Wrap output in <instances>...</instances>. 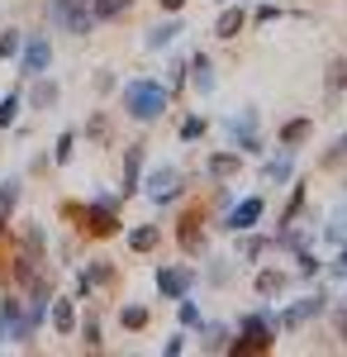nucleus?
Returning <instances> with one entry per match:
<instances>
[{
  "instance_id": "obj_1",
  "label": "nucleus",
  "mask_w": 347,
  "mask_h": 357,
  "mask_svg": "<svg viewBox=\"0 0 347 357\" xmlns=\"http://www.w3.org/2000/svg\"><path fill=\"white\" fill-rule=\"evenodd\" d=\"M119 205H124V195L114 191V195H95L91 205H62V215H67V220H77L86 238H114V234L124 229Z\"/></svg>"
},
{
  "instance_id": "obj_2",
  "label": "nucleus",
  "mask_w": 347,
  "mask_h": 357,
  "mask_svg": "<svg viewBox=\"0 0 347 357\" xmlns=\"http://www.w3.org/2000/svg\"><path fill=\"white\" fill-rule=\"evenodd\" d=\"M124 114L134 119V124H153V119H162L167 114V100H171V91L162 82H153V77H138V82L124 86Z\"/></svg>"
},
{
  "instance_id": "obj_3",
  "label": "nucleus",
  "mask_w": 347,
  "mask_h": 357,
  "mask_svg": "<svg viewBox=\"0 0 347 357\" xmlns=\"http://www.w3.org/2000/svg\"><path fill=\"white\" fill-rule=\"evenodd\" d=\"M238 333L242 338L229 343V353H271L276 348V333H281V319L267 314V310H252V314L238 319Z\"/></svg>"
},
{
  "instance_id": "obj_4",
  "label": "nucleus",
  "mask_w": 347,
  "mask_h": 357,
  "mask_svg": "<svg viewBox=\"0 0 347 357\" xmlns=\"http://www.w3.org/2000/svg\"><path fill=\"white\" fill-rule=\"evenodd\" d=\"M138 191H148L153 205H171V200H181V195H186V176H181V167L162 162V167H153V172L138 181Z\"/></svg>"
},
{
  "instance_id": "obj_5",
  "label": "nucleus",
  "mask_w": 347,
  "mask_h": 357,
  "mask_svg": "<svg viewBox=\"0 0 347 357\" xmlns=\"http://www.w3.org/2000/svg\"><path fill=\"white\" fill-rule=\"evenodd\" d=\"M48 24L67 29V33H77V38H86V33L95 29L91 0H48Z\"/></svg>"
},
{
  "instance_id": "obj_6",
  "label": "nucleus",
  "mask_w": 347,
  "mask_h": 357,
  "mask_svg": "<svg viewBox=\"0 0 347 357\" xmlns=\"http://www.w3.org/2000/svg\"><path fill=\"white\" fill-rule=\"evenodd\" d=\"M53 67V43L48 33H24V48H20V77H43Z\"/></svg>"
},
{
  "instance_id": "obj_7",
  "label": "nucleus",
  "mask_w": 347,
  "mask_h": 357,
  "mask_svg": "<svg viewBox=\"0 0 347 357\" xmlns=\"http://www.w3.org/2000/svg\"><path fill=\"white\" fill-rule=\"evenodd\" d=\"M176 243L186 257H200L205 252V205H190L186 215L176 220Z\"/></svg>"
},
{
  "instance_id": "obj_8",
  "label": "nucleus",
  "mask_w": 347,
  "mask_h": 357,
  "mask_svg": "<svg viewBox=\"0 0 347 357\" xmlns=\"http://www.w3.org/2000/svg\"><path fill=\"white\" fill-rule=\"evenodd\" d=\"M224 129H229V143H233L238 153H257V148H262V138H257V110H252V105L238 110V114H229Z\"/></svg>"
},
{
  "instance_id": "obj_9",
  "label": "nucleus",
  "mask_w": 347,
  "mask_h": 357,
  "mask_svg": "<svg viewBox=\"0 0 347 357\" xmlns=\"http://www.w3.org/2000/svg\"><path fill=\"white\" fill-rule=\"evenodd\" d=\"M114 276H119V272H114L109 257H91V262L77 272V296H81V301H91L100 286H114Z\"/></svg>"
},
{
  "instance_id": "obj_10",
  "label": "nucleus",
  "mask_w": 347,
  "mask_h": 357,
  "mask_svg": "<svg viewBox=\"0 0 347 357\" xmlns=\"http://www.w3.org/2000/svg\"><path fill=\"white\" fill-rule=\"evenodd\" d=\"M200 281V272L195 267H157V291L162 301H181V296H190V286Z\"/></svg>"
},
{
  "instance_id": "obj_11",
  "label": "nucleus",
  "mask_w": 347,
  "mask_h": 357,
  "mask_svg": "<svg viewBox=\"0 0 347 357\" xmlns=\"http://www.w3.org/2000/svg\"><path fill=\"white\" fill-rule=\"evenodd\" d=\"M262 215H267V200H262V195H247V200H238V205L229 210V220L219 224V229H229V234H247V229H257Z\"/></svg>"
},
{
  "instance_id": "obj_12",
  "label": "nucleus",
  "mask_w": 347,
  "mask_h": 357,
  "mask_svg": "<svg viewBox=\"0 0 347 357\" xmlns=\"http://www.w3.org/2000/svg\"><path fill=\"white\" fill-rule=\"evenodd\" d=\"M323 310H328V296H323V291H314V296H304L300 305H291V310L281 314V329H304L309 319H319Z\"/></svg>"
},
{
  "instance_id": "obj_13",
  "label": "nucleus",
  "mask_w": 347,
  "mask_h": 357,
  "mask_svg": "<svg viewBox=\"0 0 347 357\" xmlns=\"http://www.w3.org/2000/svg\"><path fill=\"white\" fill-rule=\"evenodd\" d=\"M20 314H24V301H20L15 291H5V296H0V348L20 338Z\"/></svg>"
},
{
  "instance_id": "obj_14",
  "label": "nucleus",
  "mask_w": 347,
  "mask_h": 357,
  "mask_svg": "<svg viewBox=\"0 0 347 357\" xmlns=\"http://www.w3.org/2000/svg\"><path fill=\"white\" fill-rule=\"evenodd\" d=\"M143 148L148 143H129L124 148V172H119V195L129 200V195L138 191V181H143Z\"/></svg>"
},
{
  "instance_id": "obj_15",
  "label": "nucleus",
  "mask_w": 347,
  "mask_h": 357,
  "mask_svg": "<svg viewBox=\"0 0 347 357\" xmlns=\"http://www.w3.org/2000/svg\"><path fill=\"white\" fill-rule=\"evenodd\" d=\"M29 110H53L57 100H62V86L53 82V77H48V72H43V77H29Z\"/></svg>"
},
{
  "instance_id": "obj_16",
  "label": "nucleus",
  "mask_w": 347,
  "mask_h": 357,
  "mask_svg": "<svg viewBox=\"0 0 347 357\" xmlns=\"http://www.w3.org/2000/svg\"><path fill=\"white\" fill-rule=\"evenodd\" d=\"M48 319H53V333L72 338V333H77V301H67V296H53V301H48Z\"/></svg>"
},
{
  "instance_id": "obj_17",
  "label": "nucleus",
  "mask_w": 347,
  "mask_h": 357,
  "mask_svg": "<svg viewBox=\"0 0 347 357\" xmlns=\"http://www.w3.org/2000/svg\"><path fill=\"white\" fill-rule=\"evenodd\" d=\"M242 29H247V10H242L238 0H229V5H224V15L214 20V33H219V38L229 43V38H238Z\"/></svg>"
},
{
  "instance_id": "obj_18",
  "label": "nucleus",
  "mask_w": 347,
  "mask_h": 357,
  "mask_svg": "<svg viewBox=\"0 0 347 357\" xmlns=\"http://www.w3.org/2000/svg\"><path fill=\"white\" fill-rule=\"evenodd\" d=\"M20 195H24V181H20V176H5V181H0V238H5V229H10V220H15Z\"/></svg>"
},
{
  "instance_id": "obj_19",
  "label": "nucleus",
  "mask_w": 347,
  "mask_h": 357,
  "mask_svg": "<svg viewBox=\"0 0 347 357\" xmlns=\"http://www.w3.org/2000/svg\"><path fill=\"white\" fill-rule=\"evenodd\" d=\"M186 72H190V86H195L200 96H210V91H214V62H210V53H190Z\"/></svg>"
},
{
  "instance_id": "obj_20",
  "label": "nucleus",
  "mask_w": 347,
  "mask_h": 357,
  "mask_svg": "<svg viewBox=\"0 0 347 357\" xmlns=\"http://www.w3.org/2000/svg\"><path fill=\"white\" fill-rule=\"evenodd\" d=\"M309 134H314V119H304V114H300V119H291V124H281V148H304V143H309Z\"/></svg>"
},
{
  "instance_id": "obj_21",
  "label": "nucleus",
  "mask_w": 347,
  "mask_h": 357,
  "mask_svg": "<svg viewBox=\"0 0 347 357\" xmlns=\"http://www.w3.org/2000/svg\"><path fill=\"white\" fill-rule=\"evenodd\" d=\"M129 252H153V248L162 243V224H138V229H129Z\"/></svg>"
},
{
  "instance_id": "obj_22",
  "label": "nucleus",
  "mask_w": 347,
  "mask_h": 357,
  "mask_svg": "<svg viewBox=\"0 0 347 357\" xmlns=\"http://www.w3.org/2000/svg\"><path fill=\"white\" fill-rule=\"evenodd\" d=\"M205 172H210L214 181H229V176L242 172V153H214L210 162H205Z\"/></svg>"
},
{
  "instance_id": "obj_23",
  "label": "nucleus",
  "mask_w": 347,
  "mask_h": 357,
  "mask_svg": "<svg viewBox=\"0 0 347 357\" xmlns=\"http://www.w3.org/2000/svg\"><path fill=\"white\" fill-rule=\"evenodd\" d=\"M291 172H295V153H291V148H286V153H276V158H267V167H262V176L276 181V186H281V181H291Z\"/></svg>"
},
{
  "instance_id": "obj_24",
  "label": "nucleus",
  "mask_w": 347,
  "mask_h": 357,
  "mask_svg": "<svg viewBox=\"0 0 347 357\" xmlns=\"http://www.w3.org/2000/svg\"><path fill=\"white\" fill-rule=\"evenodd\" d=\"M176 33H181V20H162V24L148 29V38H143V43L157 53V48H167V43H176Z\"/></svg>"
},
{
  "instance_id": "obj_25",
  "label": "nucleus",
  "mask_w": 347,
  "mask_h": 357,
  "mask_svg": "<svg viewBox=\"0 0 347 357\" xmlns=\"http://www.w3.org/2000/svg\"><path fill=\"white\" fill-rule=\"evenodd\" d=\"M200 348L205 353H229V329L224 324H200Z\"/></svg>"
},
{
  "instance_id": "obj_26",
  "label": "nucleus",
  "mask_w": 347,
  "mask_h": 357,
  "mask_svg": "<svg viewBox=\"0 0 347 357\" xmlns=\"http://www.w3.org/2000/svg\"><path fill=\"white\" fill-rule=\"evenodd\" d=\"M148 319H153L148 305H124V310H119V324H124L129 333H143V329H148Z\"/></svg>"
},
{
  "instance_id": "obj_27",
  "label": "nucleus",
  "mask_w": 347,
  "mask_h": 357,
  "mask_svg": "<svg viewBox=\"0 0 347 357\" xmlns=\"http://www.w3.org/2000/svg\"><path fill=\"white\" fill-rule=\"evenodd\" d=\"M347 91V57H333L328 62V100H338Z\"/></svg>"
},
{
  "instance_id": "obj_28",
  "label": "nucleus",
  "mask_w": 347,
  "mask_h": 357,
  "mask_svg": "<svg viewBox=\"0 0 347 357\" xmlns=\"http://www.w3.org/2000/svg\"><path fill=\"white\" fill-rule=\"evenodd\" d=\"M262 252H271V238H262V234L247 229V238H242V248H238V262H257Z\"/></svg>"
},
{
  "instance_id": "obj_29",
  "label": "nucleus",
  "mask_w": 347,
  "mask_h": 357,
  "mask_svg": "<svg viewBox=\"0 0 347 357\" xmlns=\"http://www.w3.org/2000/svg\"><path fill=\"white\" fill-rule=\"evenodd\" d=\"M77 129H62V134H57V148H53V167H67L72 162V153H77Z\"/></svg>"
},
{
  "instance_id": "obj_30",
  "label": "nucleus",
  "mask_w": 347,
  "mask_h": 357,
  "mask_svg": "<svg viewBox=\"0 0 347 357\" xmlns=\"http://www.w3.org/2000/svg\"><path fill=\"white\" fill-rule=\"evenodd\" d=\"M20 48H24V29H0V62L20 57Z\"/></svg>"
},
{
  "instance_id": "obj_31",
  "label": "nucleus",
  "mask_w": 347,
  "mask_h": 357,
  "mask_svg": "<svg viewBox=\"0 0 347 357\" xmlns=\"http://www.w3.org/2000/svg\"><path fill=\"white\" fill-rule=\"evenodd\" d=\"M20 110H24V96H20V91L0 96V129H10V124L20 119Z\"/></svg>"
},
{
  "instance_id": "obj_32",
  "label": "nucleus",
  "mask_w": 347,
  "mask_h": 357,
  "mask_svg": "<svg viewBox=\"0 0 347 357\" xmlns=\"http://www.w3.org/2000/svg\"><path fill=\"white\" fill-rule=\"evenodd\" d=\"M77 329H81V343H86L91 353H100V343H105V338H100V319H95V310H91V314L81 319Z\"/></svg>"
},
{
  "instance_id": "obj_33",
  "label": "nucleus",
  "mask_w": 347,
  "mask_h": 357,
  "mask_svg": "<svg viewBox=\"0 0 347 357\" xmlns=\"http://www.w3.org/2000/svg\"><path fill=\"white\" fill-rule=\"evenodd\" d=\"M281 286H286V276L276 272V267H262V272H257V296H276Z\"/></svg>"
},
{
  "instance_id": "obj_34",
  "label": "nucleus",
  "mask_w": 347,
  "mask_h": 357,
  "mask_svg": "<svg viewBox=\"0 0 347 357\" xmlns=\"http://www.w3.org/2000/svg\"><path fill=\"white\" fill-rule=\"evenodd\" d=\"M124 10H129L124 0H91V15H95V24H100V20H119Z\"/></svg>"
},
{
  "instance_id": "obj_35",
  "label": "nucleus",
  "mask_w": 347,
  "mask_h": 357,
  "mask_svg": "<svg viewBox=\"0 0 347 357\" xmlns=\"http://www.w3.org/2000/svg\"><path fill=\"white\" fill-rule=\"evenodd\" d=\"M205 129H210V124H205V114H186V119H181V143L205 138Z\"/></svg>"
},
{
  "instance_id": "obj_36",
  "label": "nucleus",
  "mask_w": 347,
  "mask_h": 357,
  "mask_svg": "<svg viewBox=\"0 0 347 357\" xmlns=\"http://www.w3.org/2000/svg\"><path fill=\"white\" fill-rule=\"evenodd\" d=\"M176 314H181V324H186V329H200V324H205V319H200V305L186 301V296L176 301Z\"/></svg>"
},
{
  "instance_id": "obj_37",
  "label": "nucleus",
  "mask_w": 347,
  "mask_h": 357,
  "mask_svg": "<svg viewBox=\"0 0 347 357\" xmlns=\"http://www.w3.org/2000/svg\"><path fill=\"white\" fill-rule=\"evenodd\" d=\"M86 138H95V143H109V114H91V124H86Z\"/></svg>"
},
{
  "instance_id": "obj_38",
  "label": "nucleus",
  "mask_w": 347,
  "mask_h": 357,
  "mask_svg": "<svg viewBox=\"0 0 347 357\" xmlns=\"http://www.w3.org/2000/svg\"><path fill=\"white\" fill-rule=\"evenodd\" d=\"M304 210V186H295L291 191V205H286V215H281V224H295V215Z\"/></svg>"
},
{
  "instance_id": "obj_39",
  "label": "nucleus",
  "mask_w": 347,
  "mask_h": 357,
  "mask_svg": "<svg viewBox=\"0 0 347 357\" xmlns=\"http://www.w3.org/2000/svg\"><path fill=\"white\" fill-rule=\"evenodd\" d=\"M295 257H300V276H314L323 267L319 257H314V252H309V248H300V252H295Z\"/></svg>"
},
{
  "instance_id": "obj_40",
  "label": "nucleus",
  "mask_w": 347,
  "mask_h": 357,
  "mask_svg": "<svg viewBox=\"0 0 347 357\" xmlns=\"http://www.w3.org/2000/svg\"><path fill=\"white\" fill-rule=\"evenodd\" d=\"M162 353H167V357L186 353V333H171V338H167V343H162Z\"/></svg>"
},
{
  "instance_id": "obj_41",
  "label": "nucleus",
  "mask_w": 347,
  "mask_h": 357,
  "mask_svg": "<svg viewBox=\"0 0 347 357\" xmlns=\"http://www.w3.org/2000/svg\"><path fill=\"white\" fill-rule=\"evenodd\" d=\"M210 281H229V257H214L210 262Z\"/></svg>"
},
{
  "instance_id": "obj_42",
  "label": "nucleus",
  "mask_w": 347,
  "mask_h": 357,
  "mask_svg": "<svg viewBox=\"0 0 347 357\" xmlns=\"http://www.w3.org/2000/svg\"><path fill=\"white\" fill-rule=\"evenodd\" d=\"M276 20H281L276 5H257V24H276Z\"/></svg>"
},
{
  "instance_id": "obj_43",
  "label": "nucleus",
  "mask_w": 347,
  "mask_h": 357,
  "mask_svg": "<svg viewBox=\"0 0 347 357\" xmlns=\"http://www.w3.org/2000/svg\"><path fill=\"white\" fill-rule=\"evenodd\" d=\"M95 91H100V96H105V91H114V72H100V77H95Z\"/></svg>"
},
{
  "instance_id": "obj_44",
  "label": "nucleus",
  "mask_w": 347,
  "mask_h": 357,
  "mask_svg": "<svg viewBox=\"0 0 347 357\" xmlns=\"http://www.w3.org/2000/svg\"><path fill=\"white\" fill-rule=\"evenodd\" d=\"M333 272H338V276H347V243H343V252H338V262H333Z\"/></svg>"
},
{
  "instance_id": "obj_45",
  "label": "nucleus",
  "mask_w": 347,
  "mask_h": 357,
  "mask_svg": "<svg viewBox=\"0 0 347 357\" xmlns=\"http://www.w3.org/2000/svg\"><path fill=\"white\" fill-rule=\"evenodd\" d=\"M162 10H167V15H176V10H181V5H186V0H157Z\"/></svg>"
},
{
  "instance_id": "obj_46",
  "label": "nucleus",
  "mask_w": 347,
  "mask_h": 357,
  "mask_svg": "<svg viewBox=\"0 0 347 357\" xmlns=\"http://www.w3.org/2000/svg\"><path fill=\"white\" fill-rule=\"evenodd\" d=\"M338 338L347 343V310H338Z\"/></svg>"
},
{
  "instance_id": "obj_47",
  "label": "nucleus",
  "mask_w": 347,
  "mask_h": 357,
  "mask_svg": "<svg viewBox=\"0 0 347 357\" xmlns=\"http://www.w3.org/2000/svg\"><path fill=\"white\" fill-rule=\"evenodd\" d=\"M338 148H343V158H347V134H343V138H338Z\"/></svg>"
},
{
  "instance_id": "obj_48",
  "label": "nucleus",
  "mask_w": 347,
  "mask_h": 357,
  "mask_svg": "<svg viewBox=\"0 0 347 357\" xmlns=\"http://www.w3.org/2000/svg\"><path fill=\"white\" fill-rule=\"evenodd\" d=\"M124 5H134V0H124Z\"/></svg>"
},
{
  "instance_id": "obj_49",
  "label": "nucleus",
  "mask_w": 347,
  "mask_h": 357,
  "mask_svg": "<svg viewBox=\"0 0 347 357\" xmlns=\"http://www.w3.org/2000/svg\"><path fill=\"white\" fill-rule=\"evenodd\" d=\"M224 5H229V0H224Z\"/></svg>"
}]
</instances>
